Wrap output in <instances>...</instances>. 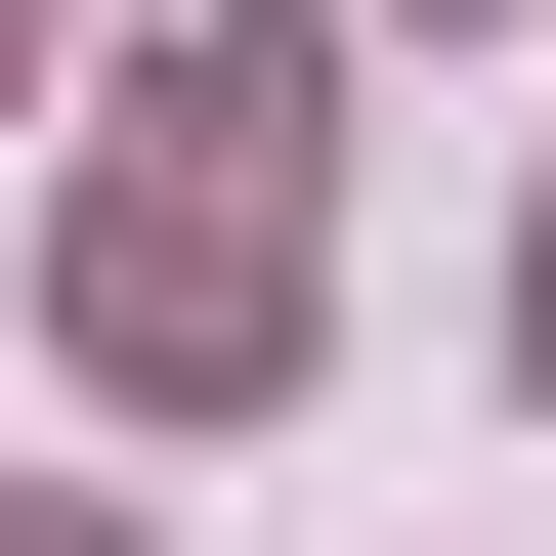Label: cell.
<instances>
[{
  "label": "cell",
  "instance_id": "obj_1",
  "mask_svg": "<svg viewBox=\"0 0 556 556\" xmlns=\"http://www.w3.org/2000/svg\"><path fill=\"white\" fill-rule=\"evenodd\" d=\"M300 129H343L300 43H172L129 86V214H86V386L129 428H257L300 386Z\"/></svg>",
  "mask_w": 556,
  "mask_h": 556
},
{
  "label": "cell",
  "instance_id": "obj_2",
  "mask_svg": "<svg viewBox=\"0 0 556 556\" xmlns=\"http://www.w3.org/2000/svg\"><path fill=\"white\" fill-rule=\"evenodd\" d=\"M0 556H129V514H0Z\"/></svg>",
  "mask_w": 556,
  "mask_h": 556
},
{
  "label": "cell",
  "instance_id": "obj_3",
  "mask_svg": "<svg viewBox=\"0 0 556 556\" xmlns=\"http://www.w3.org/2000/svg\"><path fill=\"white\" fill-rule=\"evenodd\" d=\"M514 343H556V257H514Z\"/></svg>",
  "mask_w": 556,
  "mask_h": 556
}]
</instances>
